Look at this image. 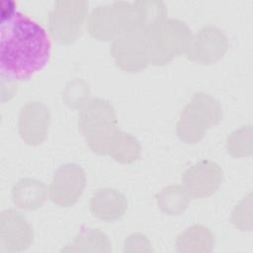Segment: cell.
<instances>
[{"instance_id": "obj_1", "label": "cell", "mask_w": 253, "mask_h": 253, "mask_svg": "<svg viewBox=\"0 0 253 253\" xmlns=\"http://www.w3.org/2000/svg\"><path fill=\"white\" fill-rule=\"evenodd\" d=\"M51 44L45 29L17 10L13 1L1 2L0 73L10 82L28 80L42 70Z\"/></svg>"}, {"instance_id": "obj_2", "label": "cell", "mask_w": 253, "mask_h": 253, "mask_svg": "<svg viewBox=\"0 0 253 253\" xmlns=\"http://www.w3.org/2000/svg\"><path fill=\"white\" fill-rule=\"evenodd\" d=\"M160 16L143 24L146 29L151 64H167L173 57L186 53L193 36L183 21ZM142 24V23H141Z\"/></svg>"}, {"instance_id": "obj_3", "label": "cell", "mask_w": 253, "mask_h": 253, "mask_svg": "<svg viewBox=\"0 0 253 253\" xmlns=\"http://www.w3.org/2000/svg\"><path fill=\"white\" fill-rule=\"evenodd\" d=\"M78 127L94 152L108 155L120 131L114 108L103 99H93L84 106Z\"/></svg>"}, {"instance_id": "obj_4", "label": "cell", "mask_w": 253, "mask_h": 253, "mask_svg": "<svg viewBox=\"0 0 253 253\" xmlns=\"http://www.w3.org/2000/svg\"><path fill=\"white\" fill-rule=\"evenodd\" d=\"M222 117V107L216 99L209 94L196 92L181 113L177 123V134L185 143H197Z\"/></svg>"}, {"instance_id": "obj_5", "label": "cell", "mask_w": 253, "mask_h": 253, "mask_svg": "<svg viewBox=\"0 0 253 253\" xmlns=\"http://www.w3.org/2000/svg\"><path fill=\"white\" fill-rule=\"evenodd\" d=\"M116 64L127 72H138L151 64L150 47L145 26L136 22L118 36L111 48Z\"/></svg>"}, {"instance_id": "obj_6", "label": "cell", "mask_w": 253, "mask_h": 253, "mask_svg": "<svg viewBox=\"0 0 253 253\" xmlns=\"http://www.w3.org/2000/svg\"><path fill=\"white\" fill-rule=\"evenodd\" d=\"M138 22L135 8L126 2H114L96 7L89 18L88 31L99 40L109 41Z\"/></svg>"}, {"instance_id": "obj_7", "label": "cell", "mask_w": 253, "mask_h": 253, "mask_svg": "<svg viewBox=\"0 0 253 253\" xmlns=\"http://www.w3.org/2000/svg\"><path fill=\"white\" fill-rule=\"evenodd\" d=\"M88 12L86 1H56L49 13V29L60 43H71L81 34Z\"/></svg>"}, {"instance_id": "obj_8", "label": "cell", "mask_w": 253, "mask_h": 253, "mask_svg": "<svg viewBox=\"0 0 253 253\" xmlns=\"http://www.w3.org/2000/svg\"><path fill=\"white\" fill-rule=\"evenodd\" d=\"M86 185V174L75 163L59 166L54 172L49 185V198L59 207L73 206L81 197Z\"/></svg>"}, {"instance_id": "obj_9", "label": "cell", "mask_w": 253, "mask_h": 253, "mask_svg": "<svg viewBox=\"0 0 253 253\" xmlns=\"http://www.w3.org/2000/svg\"><path fill=\"white\" fill-rule=\"evenodd\" d=\"M223 179L221 167L211 160H201L190 166L182 176L183 188L194 199H204L216 192Z\"/></svg>"}, {"instance_id": "obj_10", "label": "cell", "mask_w": 253, "mask_h": 253, "mask_svg": "<svg viewBox=\"0 0 253 253\" xmlns=\"http://www.w3.org/2000/svg\"><path fill=\"white\" fill-rule=\"evenodd\" d=\"M34 240V231L25 216L13 210H5L0 215V244L4 251H22Z\"/></svg>"}, {"instance_id": "obj_11", "label": "cell", "mask_w": 253, "mask_h": 253, "mask_svg": "<svg viewBox=\"0 0 253 253\" xmlns=\"http://www.w3.org/2000/svg\"><path fill=\"white\" fill-rule=\"evenodd\" d=\"M50 113L42 102H28L19 114L18 129L21 138L30 145L41 144L48 131Z\"/></svg>"}, {"instance_id": "obj_12", "label": "cell", "mask_w": 253, "mask_h": 253, "mask_svg": "<svg viewBox=\"0 0 253 253\" xmlns=\"http://www.w3.org/2000/svg\"><path fill=\"white\" fill-rule=\"evenodd\" d=\"M227 46V39L222 31L215 27H206L193 38L186 54L192 61L211 64L223 56Z\"/></svg>"}, {"instance_id": "obj_13", "label": "cell", "mask_w": 253, "mask_h": 253, "mask_svg": "<svg viewBox=\"0 0 253 253\" xmlns=\"http://www.w3.org/2000/svg\"><path fill=\"white\" fill-rule=\"evenodd\" d=\"M94 216L104 222L120 219L127 209V201L124 194L112 188H104L95 192L89 202Z\"/></svg>"}, {"instance_id": "obj_14", "label": "cell", "mask_w": 253, "mask_h": 253, "mask_svg": "<svg viewBox=\"0 0 253 253\" xmlns=\"http://www.w3.org/2000/svg\"><path fill=\"white\" fill-rule=\"evenodd\" d=\"M47 197L46 185L39 180L23 178L12 188L14 205L22 210L34 211L41 208Z\"/></svg>"}, {"instance_id": "obj_15", "label": "cell", "mask_w": 253, "mask_h": 253, "mask_svg": "<svg viewBox=\"0 0 253 253\" xmlns=\"http://www.w3.org/2000/svg\"><path fill=\"white\" fill-rule=\"evenodd\" d=\"M155 197L162 211L170 215L183 213L189 204V195L183 187L178 185L163 188Z\"/></svg>"}, {"instance_id": "obj_16", "label": "cell", "mask_w": 253, "mask_h": 253, "mask_svg": "<svg viewBox=\"0 0 253 253\" xmlns=\"http://www.w3.org/2000/svg\"><path fill=\"white\" fill-rule=\"evenodd\" d=\"M109 155L121 163H132L140 156L138 140L131 134L119 131L112 144Z\"/></svg>"}, {"instance_id": "obj_17", "label": "cell", "mask_w": 253, "mask_h": 253, "mask_svg": "<svg viewBox=\"0 0 253 253\" xmlns=\"http://www.w3.org/2000/svg\"><path fill=\"white\" fill-rule=\"evenodd\" d=\"M213 244V237L209 228L201 225L195 224L188 228L183 234L178 238L177 245L178 251H181L185 246L190 245H202L205 251H210L207 245L211 247Z\"/></svg>"}, {"instance_id": "obj_18", "label": "cell", "mask_w": 253, "mask_h": 253, "mask_svg": "<svg viewBox=\"0 0 253 253\" xmlns=\"http://www.w3.org/2000/svg\"><path fill=\"white\" fill-rule=\"evenodd\" d=\"M226 149L227 152L234 157L245 156L246 150L248 153H251V150L246 148L245 145V126L233 131L226 140Z\"/></svg>"}]
</instances>
